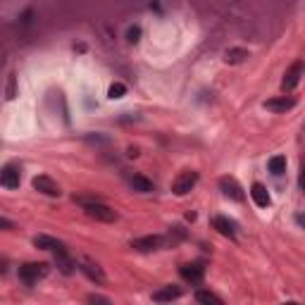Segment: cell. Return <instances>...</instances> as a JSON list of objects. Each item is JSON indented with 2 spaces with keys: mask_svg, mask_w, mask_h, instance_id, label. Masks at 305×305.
<instances>
[{
  "mask_svg": "<svg viewBox=\"0 0 305 305\" xmlns=\"http://www.w3.org/2000/svg\"><path fill=\"white\" fill-rule=\"evenodd\" d=\"M296 222H298L300 227H305V215H296Z\"/></svg>",
  "mask_w": 305,
  "mask_h": 305,
  "instance_id": "d4e9b609",
  "label": "cell"
},
{
  "mask_svg": "<svg viewBox=\"0 0 305 305\" xmlns=\"http://www.w3.org/2000/svg\"><path fill=\"white\" fill-rule=\"evenodd\" d=\"M220 188H222V193L227 195V198H231V201H238L241 203L246 195H243V188L238 186V181L234 179V177H222L220 179Z\"/></svg>",
  "mask_w": 305,
  "mask_h": 305,
  "instance_id": "5b68a950",
  "label": "cell"
},
{
  "mask_svg": "<svg viewBox=\"0 0 305 305\" xmlns=\"http://www.w3.org/2000/svg\"><path fill=\"white\" fill-rule=\"evenodd\" d=\"M195 300H198V303H205V305H222V298L215 296L212 291H195Z\"/></svg>",
  "mask_w": 305,
  "mask_h": 305,
  "instance_id": "d6986e66",
  "label": "cell"
},
{
  "mask_svg": "<svg viewBox=\"0 0 305 305\" xmlns=\"http://www.w3.org/2000/svg\"><path fill=\"white\" fill-rule=\"evenodd\" d=\"M246 57H248V50L246 48H231V50H227L224 60H227L229 64H238V62H243Z\"/></svg>",
  "mask_w": 305,
  "mask_h": 305,
  "instance_id": "e0dca14e",
  "label": "cell"
},
{
  "mask_svg": "<svg viewBox=\"0 0 305 305\" xmlns=\"http://www.w3.org/2000/svg\"><path fill=\"white\" fill-rule=\"evenodd\" d=\"M14 98V74H10L7 79V100H12Z\"/></svg>",
  "mask_w": 305,
  "mask_h": 305,
  "instance_id": "44dd1931",
  "label": "cell"
},
{
  "mask_svg": "<svg viewBox=\"0 0 305 305\" xmlns=\"http://www.w3.org/2000/svg\"><path fill=\"white\" fill-rule=\"evenodd\" d=\"M179 274L186 281H191V284H201L203 277H205V267H203L201 263H193V265H184L179 270Z\"/></svg>",
  "mask_w": 305,
  "mask_h": 305,
  "instance_id": "ba28073f",
  "label": "cell"
},
{
  "mask_svg": "<svg viewBox=\"0 0 305 305\" xmlns=\"http://www.w3.org/2000/svg\"><path fill=\"white\" fill-rule=\"evenodd\" d=\"M212 227H215L222 236H229V238H234L236 236V222H231L229 217H222V215L215 217V220H212Z\"/></svg>",
  "mask_w": 305,
  "mask_h": 305,
  "instance_id": "4fadbf2b",
  "label": "cell"
},
{
  "mask_svg": "<svg viewBox=\"0 0 305 305\" xmlns=\"http://www.w3.org/2000/svg\"><path fill=\"white\" fill-rule=\"evenodd\" d=\"M74 201L81 203L83 212H86L91 220H96V222H115V220H117V212L100 201H86V198H76V195H74Z\"/></svg>",
  "mask_w": 305,
  "mask_h": 305,
  "instance_id": "6da1fadb",
  "label": "cell"
},
{
  "mask_svg": "<svg viewBox=\"0 0 305 305\" xmlns=\"http://www.w3.org/2000/svg\"><path fill=\"white\" fill-rule=\"evenodd\" d=\"M265 107H267L270 112H289V110H293V107H296V100H293V98H286V96L270 98V100L265 103Z\"/></svg>",
  "mask_w": 305,
  "mask_h": 305,
  "instance_id": "8fae6325",
  "label": "cell"
},
{
  "mask_svg": "<svg viewBox=\"0 0 305 305\" xmlns=\"http://www.w3.org/2000/svg\"><path fill=\"white\" fill-rule=\"evenodd\" d=\"M181 296L179 286H160L158 291H152V300L155 303H172Z\"/></svg>",
  "mask_w": 305,
  "mask_h": 305,
  "instance_id": "30bf717a",
  "label": "cell"
},
{
  "mask_svg": "<svg viewBox=\"0 0 305 305\" xmlns=\"http://www.w3.org/2000/svg\"><path fill=\"white\" fill-rule=\"evenodd\" d=\"M19 181H21V177H19V167H14V165H5L3 167V172H0V184L5 188H19Z\"/></svg>",
  "mask_w": 305,
  "mask_h": 305,
  "instance_id": "52a82bcc",
  "label": "cell"
},
{
  "mask_svg": "<svg viewBox=\"0 0 305 305\" xmlns=\"http://www.w3.org/2000/svg\"><path fill=\"white\" fill-rule=\"evenodd\" d=\"M89 300H91V303H110L107 298H103V296H96V293H93V296H89Z\"/></svg>",
  "mask_w": 305,
  "mask_h": 305,
  "instance_id": "603a6c76",
  "label": "cell"
},
{
  "mask_svg": "<svg viewBox=\"0 0 305 305\" xmlns=\"http://www.w3.org/2000/svg\"><path fill=\"white\" fill-rule=\"evenodd\" d=\"M162 246V238L160 236H141V238H134L132 248L141 250V253H150V250H158Z\"/></svg>",
  "mask_w": 305,
  "mask_h": 305,
  "instance_id": "9c48e42d",
  "label": "cell"
},
{
  "mask_svg": "<svg viewBox=\"0 0 305 305\" xmlns=\"http://www.w3.org/2000/svg\"><path fill=\"white\" fill-rule=\"evenodd\" d=\"M270 172L274 174V177H279V174H284L286 172V158L284 155H274V158H270Z\"/></svg>",
  "mask_w": 305,
  "mask_h": 305,
  "instance_id": "ac0fdd59",
  "label": "cell"
},
{
  "mask_svg": "<svg viewBox=\"0 0 305 305\" xmlns=\"http://www.w3.org/2000/svg\"><path fill=\"white\" fill-rule=\"evenodd\" d=\"M198 184V172H191V169H186V172H181L177 179H174L172 184V191L174 195H186L191 188Z\"/></svg>",
  "mask_w": 305,
  "mask_h": 305,
  "instance_id": "3957f363",
  "label": "cell"
},
{
  "mask_svg": "<svg viewBox=\"0 0 305 305\" xmlns=\"http://www.w3.org/2000/svg\"><path fill=\"white\" fill-rule=\"evenodd\" d=\"M298 184H300V188L305 191V165L300 167V177H298Z\"/></svg>",
  "mask_w": 305,
  "mask_h": 305,
  "instance_id": "cb8c5ba5",
  "label": "cell"
},
{
  "mask_svg": "<svg viewBox=\"0 0 305 305\" xmlns=\"http://www.w3.org/2000/svg\"><path fill=\"white\" fill-rule=\"evenodd\" d=\"M250 198H253V203H255L257 208H270V193H267V188L263 186V184H253L250 186Z\"/></svg>",
  "mask_w": 305,
  "mask_h": 305,
  "instance_id": "7c38bea8",
  "label": "cell"
},
{
  "mask_svg": "<svg viewBox=\"0 0 305 305\" xmlns=\"http://www.w3.org/2000/svg\"><path fill=\"white\" fill-rule=\"evenodd\" d=\"M139 36H141V29H139V27L129 29V41H132V43H136V41H139Z\"/></svg>",
  "mask_w": 305,
  "mask_h": 305,
  "instance_id": "7402d4cb",
  "label": "cell"
},
{
  "mask_svg": "<svg viewBox=\"0 0 305 305\" xmlns=\"http://www.w3.org/2000/svg\"><path fill=\"white\" fill-rule=\"evenodd\" d=\"M132 186H134V191H139V193H150V191H152V181L148 179V177H143V174H134V177H132Z\"/></svg>",
  "mask_w": 305,
  "mask_h": 305,
  "instance_id": "2e32d148",
  "label": "cell"
},
{
  "mask_svg": "<svg viewBox=\"0 0 305 305\" xmlns=\"http://www.w3.org/2000/svg\"><path fill=\"white\" fill-rule=\"evenodd\" d=\"M124 93H126V86H124V83H112V86H110V98H112V100H115V98H124Z\"/></svg>",
  "mask_w": 305,
  "mask_h": 305,
  "instance_id": "ffe728a7",
  "label": "cell"
},
{
  "mask_svg": "<svg viewBox=\"0 0 305 305\" xmlns=\"http://www.w3.org/2000/svg\"><path fill=\"white\" fill-rule=\"evenodd\" d=\"M79 270L86 274V277L91 279V281H98V284H105V274H103V270L98 267V265H93L91 260H83L81 263V267Z\"/></svg>",
  "mask_w": 305,
  "mask_h": 305,
  "instance_id": "5bb4252c",
  "label": "cell"
},
{
  "mask_svg": "<svg viewBox=\"0 0 305 305\" xmlns=\"http://www.w3.org/2000/svg\"><path fill=\"white\" fill-rule=\"evenodd\" d=\"M31 186L38 191V193H43V195H60L62 191H60V184H57L55 179H50L48 174H38V177H34V181H31Z\"/></svg>",
  "mask_w": 305,
  "mask_h": 305,
  "instance_id": "277c9868",
  "label": "cell"
},
{
  "mask_svg": "<svg viewBox=\"0 0 305 305\" xmlns=\"http://www.w3.org/2000/svg\"><path fill=\"white\" fill-rule=\"evenodd\" d=\"M34 246L36 248H43V250H60V248H64V243L62 241H57V238H53V236H34Z\"/></svg>",
  "mask_w": 305,
  "mask_h": 305,
  "instance_id": "9a60e30c",
  "label": "cell"
},
{
  "mask_svg": "<svg viewBox=\"0 0 305 305\" xmlns=\"http://www.w3.org/2000/svg\"><path fill=\"white\" fill-rule=\"evenodd\" d=\"M46 274H48V265L46 263H27L19 267V279L21 284L27 286L38 284V279H43Z\"/></svg>",
  "mask_w": 305,
  "mask_h": 305,
  "instance_id": "7a4b0ae2",
  "label": "cell"
},
{
  "mask_svg": "<svg viewBox=\"0 0 305 305\" xmlns=\"http://www.w3.org/2000/svg\"><path fill=\"white\" fill-rule=\"evenodd\" d=\"M300 74H303V62H293L291 67H289V72H286V76H284V81H281V89H284V93H291L296 86H298V79H300Z\"/></svg>",
  "mask_w": 305,
  "mask_h": 305,
  "instance_id": "8992f818",
  "label": "cell"
},
{
  "mask_svg": "<svg viewBox=\"0 0 305 305\" xmlns=\"http://www.w3.org/2000/svg\"><path fill=\"white\" fill-rule=\"evenodd\" d=\"M0 227H3V229H10V227H12V224H10V222H7V220H5V217H3V220H0Z\"/></svg>",
  "mask_w": 305,
  "mask_h": 305,
  "instance_id": "484cf974",
  "label": "cell"
}]
</instances>
